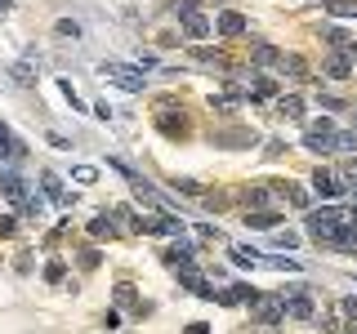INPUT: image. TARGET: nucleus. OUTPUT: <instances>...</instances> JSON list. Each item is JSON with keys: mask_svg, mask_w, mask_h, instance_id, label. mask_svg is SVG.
<instances>
[{"mask_svg": "<svg viewBox=\"0 0 357 334\" xmlns=\"http://www.w3.org/2000/svg\"><path fill=\"white\" fill-rule=\"evenodd\" d=\"M313 192L322 200H340V196H349V187H344V178L335 169H313Z\"/></svg>", "mask_w": 357, "mask_h": 334, "instance_id": "39448f33", "label": "nucleus"}, {"mask_svg": "<svg viewBox=\"0 0 357 334\" xmlns=\"http://www.w3.org/2000/svg\"><path fill=\"white\" fill-rule=\"evenodd\" d=\"M9 5H14V0H0V9H9Z\"/></svg>", "mask_w": 357, "mask_h": 334, "instance_id": "37998d69", "label": "nucleus"}, {"mask_svg": "<svg viewBox=\"0 0 357 334\" xmlns=\"http://www.w3.org/2000/svg\"><path fill=\"white\" fill-rule=\"evenodd\" d=\"M281 294H286V317H295V321H308V317H313V294H308V290H281Z\"/></svg>", "mask_w": 357, "mask_h": 334, "instance_id": "6e6552de", "label": "nucleus"}, {"mask_svg": "<svg viewBox=\"0 0 357 334\" xmlns=\"http://www.w3.org/2000/svg\"><path fill=\"white\" fill-rule=\"evenodd\" d=\"M281 317H286V294H259V303H255L259 326H277Z\"/></svg>", "mask_w": 357, "mask_h": 334, "instance_id": "423d86ee", "label": "nucleus"}, {"mask_svg": "<svg viewBox=\"0 0 357 334\" xmlns=\"http://www.w3.org/2000/svg\"><path fill=\"white\" fill-rule=\"evenodd\" d=\"M322 41H331V45H344V50H349V36H344V27H322Z\"/></svg>", "mask_w": 357, "mask_h": 334, "instance_id": "7c9ffc66", "label": "nucleus"}, {"mask_svg": "<svg viewBox=\"0 0 357 334\" xmlns=\"http://www.w3.org/2000/svg\"><path fill=\"white\" fill-rule=\"evenodd\" d=\"M281 192H286V200H290V205H299V209H308V205H313V196H308L299 183H286Z\"/></svg>", "mask_w": 357, "mask_h": 334, "instance_id": "a878e982", "label": "nucleus"}, {"mask_svg": "<svg viewBox=\"0 0 357 334\" xmlns=\"http://www.w3.org/2000/svg\"><path fill=\"white\" fill-rule=\"evenodd\" d=\"M295 245H299L295 232H277V250H295Z\"/></svg>", "mask_w": 357, "mask_h": 334, "instance_id": "c9c22d12", "label": "nucleus"}, {"mask_svg": "<svg viewBox=\"0 0 357 334\" xmlns=\"http://www.w3.org/2000/svg\"><path fill=\"white\" fill-rule=\"evenodd\" d=\"M322 326H326V330H335V326H340V317H335V308H326V312H322Z\"/></svg>", "mask_w": 357, "mask_h": 334, "instance_id": "ea45409f", "label": "nucleus"}, {"mask_svg": "<svg viewBox=\"0 0 357 334\" xmlns=\"http://www.w3.org/2000/svg\"><path fill=\"white\" fill-rule=\"evenodd\" d=\"M41 187L50 192L54 205H72V200H76V192H63V178L54 174V169H45V174H41Z\"/></svg>", "mask_w": 357, "mask_h": 334, "instance_id": "f8f14e48", "label": "nucleus"}, {"mask_svg": "<svg viewBox=\"0 0 357 334\" xmlns=\"http://www.w3.org/2000/svg\"><path fill=\"white\" fill-rule=\"evenodd\" d=\"M183 334H210V326H205V321H192V326H187Z\"/></svg>", "mask_w": 357, "mask_h": 334, "instance_id": "a19ab883", "label": "nucleus"}, {"mask_svg": "<svg viewBox=\"0 0 357 334\" xmlns=\"http://www.w3.org/2000/svg\"><path fill=\"white\" fill-rule=\"evenodd\" d=\"M335 134H340V129H335V121H313V125L304 129V147L331 156V152H335Z\"/></svg>", "mask_w": 357, "mask_h": 334, "instance_id": "7ed1b4c3", "label": "nucleus"}, {"mask_svg": "<svg viewBox=\"0 0 357 334\" xmlns=\"http://www.w3.org/2000/svg\"><path fill=\"white\" fill-rule=\"evenodd\" d=\"M72 178H76V183H94L99 169H94V165H76V169H72Z\"/></svg>", "mask_w": 357, "mask_h": 334, "instance_id": "72a5a7b5", "label": "nucleus"}, {"mask_svg": "<svg viewBox=\"0 0 357 334\" xmlns=\"http://www.w3.org/2000/svg\"><path fill=\"white\" fill-rule=\"evenodd\" d=\"M281 214L277 209H255V214H246V227H277Z\"/></svg>", "mask_w": 357, "mask_h": 334, "instance_id": "412c9836", "label": "nucleus"}, {"mask_svg": "<svg viewBox=\"0 0 357 334\" xmlns=\"http://www.w3.org/2000/svg\"><path fill=\"white\" fill-rule=\"evenodd\" d=\"M165 263H170L174 272H196V250L187 241H174L170 250H165Z\"/></svg>", "mask_w": 357, "mask_h": 334, "instance_id": "9d476101", "label": "nucleus"}, {"mask_svg": "<svg viewBox=\"0 0 357 334\" xmlns=\"http://www.w3.org/2000/svg\"><path fill=\"white\" fill-rule=\"evenodd\" d=\"M174 192H187V196H205L201 183H192V178H174Z\"/></svg>", "mask_w": 357, "mask_h": 334, "instance_id": "473e14b6", "label": "nucleus"}, {"mask_svg": "<svg viewBox=\"0 0 357 334\" xmlns=\"http://www.w3.org/2000/svg\"><path fill=\"white\" fill-rule=\"evenodd\" d=\"M241 200H246V209H264L268 205V187H246Z\"/></svg>", "mask_w": 357, "mask_h": 334, "instance_id": "bb28decb", "label": "nucleus"}, {"mask_svg": "<svg viewBox=\"0 0 357 334\" xmlns=\"http://www.w3.org/2000/svg\"><path fill=\"white\" fill-rule=\"evenodd\" d=\"M9 76H14L18 85H32L36 81V63H9Z\"/></svg>", "mask_w": 357, "mask_h": 334, "instance_id": "393cba45", "label": "nucleus"}, {"mask_svg": "<svg viewBox=\"0 0 357 334\" xmlns=\"http://www.w3.org/2000/svg\"><path fill=\"white\" fill-rule=\"evenodd\" d=\"M116 303H121V308H134V285H130V281L116 285Z\"/></svg>", "mask_w": 357, "mask_h": 334, "instance_id": "2f4dec72", "label": "nucleus"}, {"mask_svg": "<svg viewBox=\"0 0 357 334\" xmlns=\"http://www.w3.org/2000/svg\"><path fill=\"white\" fill-rule=\"evenodd\" d=\"M99 76H108L112 85H121V90H130V94L143 90V72H139V67H125V63H99Z\"/></svg>", "mask_w": 357, "mask_h": 334, "instance_id": "20e7f679", "label": "nucleus"}, {"mask_svg": "<svg viewBox=\"0 0 357 334\" xmlns=\"http://www.w3.org/2000/svg\"><path fill=\"white\" fill-rule=\"evenodd\" d=\"M344 54H349V59L357 63V41H353V45H349V50H344Z\"/></svg>", "mask_w": 357, "mask_h": 334, "instance_id": "79ce46f5", "label": "nucleus"}, {"mask_svg": "<svg viewBox=\"0 0 357 334\" xmlns=\"http://www.w3.org/2000/svg\"><path fill=\"white\" fill-rule=\"evenodd\" d=\"M214 27H219L223 36H241V32H246V14H237V9H223V14L214 18Z\"/></svg>", "mask_w": 357, "mask_h": 334, "instance_id": "ddd939ff", "label": "nucleus"}, {"mask_svg": "<svg viewBox=\"0 0 357 334\" xmlns=\"http://www.w3.org/2000/svg\"><path fill=\"white\" fill-rule=\"evenodd\" d=\"M178 285H183V290H192L196 299H214V285H210V281H201L196 272H178Z\"/></svg>", "mask_w": 357, "mask_h": 334, "instance_id": "2eb2a0df", "label": "nucleus"}, {"mask_svg": "<svg viewBox=\"0 0 357 334\" xmlns=\"http://www.w3.org/2000/svg\"><path fill=\"white\" fill-rule=\"evenodd\" d=\"M317 103H322L326 112H340V107H344V98H335V94H322V98H317Z\"/></svg>", "mask_w": 357, "mask_h": 334, "instance_id": "4c0bfd02", "label": "nucleus"}, {"mask_svg": "<svg viewBox=\"0 0 357 334\" xmlns=\"http://www.w3.org/2000/svg\"><path fill=\"white\" fill-rule=\"evenodd\" d=\"M156 129H161L165 138H187V116H183V112L161 107V112H156Z\"/></svg>", "mask_w": 357, "mask_h": 334, "instance_id": "1a4fd4ad", "label": "nucleus"}, {"mask_svg": "<svg viewBox=\"0 0 357 334\" xmlns=\"http://www.w3.org/2000/svg\"><path fill=\"white\" fill-rule=\"evenodd\" d=\"M349 223V209H335V205H322V209H308L304 227L308 236H313L317 245H335V236H340V227Z\"/></svg>", "mask_w": 357, "mask_h": 334, "instance_id": "f257e3e1", "label": "nucleus"}, {"mask_svg": "<svg viewBox=\"0 0 357 334\" xmlns=\"http://www.w3.org/2000/svg\"><path fill=\"white\" fill-rule=\"evenodd\" d=\"M23 156H27V143L18 138V134L5 125V121H0V160H5V165H18Z\"/></svg>", "mask_w": 357, "mask_h": 334, "instance_id": "0eeeda50", "label": "nucleus"}, {"mask_svg": "<svg viewBox=\"0 0 357 334\" xmlns=\"http://www.w3.org/2000/svg\"><path fill=\"white\" fill-rule=\"evenodd\" d=\"M335 174L344 178V187H349V192H357V160H344V165L335 169Z\"/></svg>", "mask_w": 357, "mask_h": 334, "instance_id": "c85d7f7f", "label": "nucleus"}, {"mask_svg": "<svg viewBox=\"0 0 357 334\" xmlns=\"http://www.w3.org/2000/svg\"><path fill=\"white\" fill-rule=\"evenodd\" d=\"M277 72H281V76H290V81H299V76H304V59H295V54H281Z\"/></svg>", "mask_w": 357, "mask_h": 334, "instance_id": "5701e85b", "label": "nucleus"}, {"mask_svg": "<svg viewBox=\"0 0 357 334\" xmlns=\"http://www.w3.org/2000/svg\"><path fill=\"white\" fill-rule=\"evenodd\" d=\"M76 32H81V27L72 23V18H63V23H59V36H76Z\"/></svg>", "mask_w": 357, "mask_h": 334, "instance_id": "58836bf2", "label": "nucleus"}, {"mask_svg": "<svg viewBox=\"0 0 357 334\" xmlns=\"http://www.w3.org/2000/svg\"><path fill=\"white\" fill-rule=\"evenodd\" d=\"M174 14H178V23H183V32L192 36V41H205V36H210L214 23L196 9V0H174Z\"/></svg>", "mask_w": 357, "mask_h": 334, "instance_id": "f03ea898", "label": "nucleus"}, {"mask_svg": "<svg viewBox=\"0 0 357 334\" xmlns=\"http://www.w3.org/2000/svg\"><path fill=\"white\" fill-rule=\"evenodd\" d=\"M0 192H5L9 200H14V205H23V209H27V200H32V196H27L32 187H27L23 178L14 174V169H0Z\"/></svg>", "mask_w": 357, "mask_h": 334, "instance_id": "9b49d317", "label": "nucleus"}, {"mask_svg": "<svg viewBox=\"0 0 357 334\" xmlns=\"http://www.w3.org/2000/svg\"><path fill=\"white\" fill-rule=\"evenodd\" d=\"M326 14H335V18H357V0H331V5H326Z\"/></svg>", "mask_w": 357, "mask_h": 334, "instance_id": "cd10ccee", "label": "nucleus"}, {"mask_svg": "<svg viewBox=\"0 0 357 334\" xmlns=\"http://www.w3.org/2000/svg\"><path fill=\"white\" fill-rule=\"evenodd\" d=\"M232 263L237 267H264V254H255V250H246V245H232Z\"/></svg>", "mask_w": 357, "mask_h": 334, "instance_id": "a211bd4d", "label": "nucleus"}, {"mask_svg": "<svg viewBox=\"0 0 357 334\" xmlns=\"http://www.w3.org/2000/svg\"><path fill=\"white\" fill-rule=\"evenodd\" d=\"M264 267H272V272H304V263L286 259V254H264Z\"/></svg>", "mask_w": 357, "mask_h": 334, "instance_id": "6ab92c4d", "label": "nucleus"}, {"mask_svg": "<svg viewBox=\"0 0 357 334\" xmlns=\"http://www.w3.org/2000/svg\"><path fill=\"white\" fill-rule=\"evenodd\" d=\"M156 232H161V236H174V241H183L187 223H183V218H174V214H165V209H161V214H156Z\"/></svg>", "mask_w": 357, "mask_h": 334, "instance_id": "dca6fc26", "label": "nucleus"}, {"mask_svg": "<svg viewBox=\"0 0 357 334\" xmlns=\"http://www.w3.org/2000/svg\"><path fill=\"white\" fill-rule=\"evenodd\" d=\"M277 112L290 116V121H299L304 116V98H299V94H286V98H277Z\"/></svg>", "mask_w": 357, "mask_h": 334, "instance_id": "aec40b11", "label": "nucleus"}, {"mask_svg": "<svg viewBox=\"0 0 357 334\" xmlns=\"http://www.w3.org/2000/svg\"><path fill=\"white\" fill-rule=\"evenodd\" d=\"M63 276H68L63 259H50V267H45V281H50V285H63Z\"/></svg>", "mask_w": 357, "mask_h": 334, "instance_id": "c756f323", "label": "nucleus"}, {"mask_svg": "<svg viewBox=\"0 0 357 334\" xmlns=\"http://www.w3.org/2000/svg\"><path fill=\"white\" fill-rule=\"evenodd\" d=\"M14 232H18V218L5 214V218H0V236H14Z\"/></svg>", "mask_w": 357, "mask_h": 334, "instance_id": "e433bc0d", "label": "nucleus"}, {"mask_svg": "<svg viewBox=\"0 0 357 334\" xmlns=\"http://www.w3.org/2000/svg\"><path fill=\"white\" fill-rule=\"evenodd\" d=\"M250 59H255L259 67H277V63H281V54L272 50V45H255V50H250Z\"/></svg>", "mask_w": 357, "mask_h": 334, "instance_id": "b1692460", "label": "nucleus"}, {"mask_svg": "<svg viewBox=\"0 0 357 334\" xmlns=\"http://www.w3.org/2000/svg\"><path fill=\"white\" fill-rule=\"evenodd\" d=\"M90 236H94V241H112V236H116V218H112V214H99V218L90 223Z\"/></svg>", "mask_w": 357, "mask_h": 334, "instance_id": "f3484780", "label": "nucleus"}, {"mask_svg": "<svg viewBox=\"0 0 357 334\" xmlns=\"http://www.w3.org/2000/svg\"><path fill=\"white\" fill-rule=\"evenodd\" d=\"M214 112H237V98H228V94H219V98H210Z\"/></svg>", "mask_w": 357, "mask_h": 334, "instance_id": "f704fd0d", "label": "nucleus"}, {"mask_svg": "<svg viewBox=\"0 0 357 334\" xmlns=\"http://www.w3.org/2000/svg\"><path fill=\"white\" fill-rule=\"evenodd\" d=\"M349 72H353L349 54H326V76H331V81H349Z\"/></svg>", "mask_w": 357, "mask_h": 334, "instance_id": "4468645a", "label": "nucleus"}, {"mask_svg": "<svg viewBox=\"0 0 357 334\" xmlns=\"http://www.w3.org/2000/svg\"><path fill=\"white\" fill-rule=\"evenodd\" d=\"M250 94H255V98H277V81H272V76H255V81H250Z\"/></svg>", "mask_w": 357, "mask_h": 334, "instance_id": "4be33fe9", "label": "nucleus"}]
</instances>
